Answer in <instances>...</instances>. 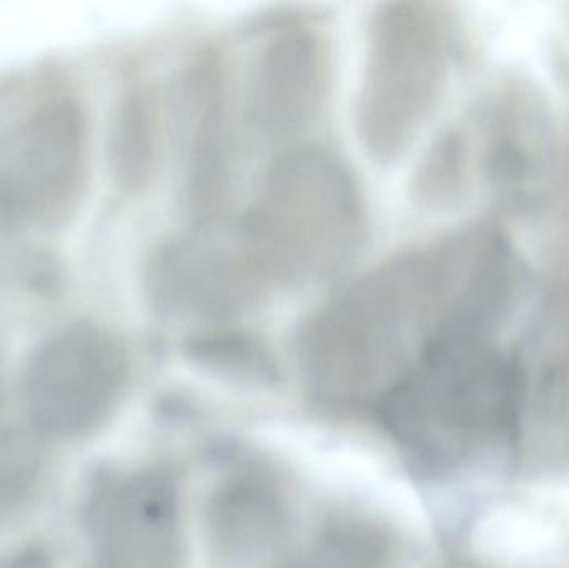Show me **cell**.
Returning <instances> with one entry per match:
<instances>
[{"mask_svg":"<svg viewBox=\"0 0 569 568\" xmlns=\"http://www.w3.org/2000/svg\"><path fill=\"white\" fill-rule=\"evenodd\" d=\"M521 280L513 243L490 223L391 257L308 320L300 337L305 379L330 406H375L437 337L498 332Z\"/></svg>","mask_w":569,"mask_h":568,"instance_id":"cell-1","label":"cell"},{"mask_svg":"<svg viewBox=\"0 0 569 568\" xmlns=\"http://www.w3.org/2000/svg\"><path fill=\"white\" fill-rule=\"evenodd\" d=\"M565 139L543 90L503 73L441 130L417 163L425 192L445 209L481 196L508 213L547 209Z\"/></svg>","mask_w":569,"mask_h":568,"instance_id":"cell-2","label":"cell"},{"mask_svg":"<svg viewBox=\"0 0 569 568\" xmlns=\"http://www.w3.org/2000/svg\"><path fill=\"white\" fill-rule=\"evenodd\" d=\"M527 370L498 336L445 333L423 347L375 412L405 449L445 460L517 429Z\"/></svg>","mask_w":569,"mask_h":568,"instance_id":"cell-3","label":"cell"},{"mask_svg":"<svg viewBox=\"0 0 569 568\" xmlns=\"http://www.w3.org/2000/svg\"><path fill=\"white\" fill-rule=\"evenodd\" d=\"M239 222L277 290L335 279L358 259L368 236L357 176L318 143L287 147Z\"/></svg>","mask_w":569,"mask_h":568,"instance_id":"cell-4","label":"cell"},{"mask_svg":"<svg viewBox=\"0 0 569 568\" xmlns=\"http://www.w3.org/2000/svg\"><path fill=\"white\" fill-rule=\"evenodd\" d=\"M457 57V20L437 2L381 3L365 37L355 100V130L378 166L410 152L450 83Z\"/></svg>","mask_w":569,"mask_h":568,"instance_id":"cell-5","label":"cell"},{"mask_svg":"<svg viewBox=\"0 0 569 568\" xmlns=\"http://www.w3.org/2000/svg\"><path fill=\"white\" fill-rule=\"evenodd\" d=\"M89 132L82 107L52 82L0 97V216L50 223L86 186Z\"/></svg>","mask_w":569,"mask_h":568,"instance_id":"cell-6","label":"cell"},{"mask_svg":"<svg viewBox=\"0 0 569 568\" xmlns=\"http://www.w3.org/2000/svg\"><path fill=\"white\" fill-rule=\"evenodd\" d=\"M143 292L159 316L219 326L256 312L279 290L239 219H216L193 223L156 247Z\"/></svg>","mask_w":569,"mask_h":568,"instance_id":"cell-7","label":"cell"},{"mask_svg":"<svg viewBox=\"0 0 569 568\" xmlns=\"http://www.w3.org/2000/svg\"><path fill=\"white\" fill-rule=\"evenodd\" d=\"M130 380L126 343L107 327L77 320L50 333L23 373L27 416L52 439L97 432L122 402Z\"/></svg>","mask_w":569,"mask_h":568,"instance_id":"cell-8","label":"cell"},{"mask_svg":"<svg viewBox=\"0 0 569 568\" xmlns=\"http://www.w3.org/2000/svg\"><path fill=\"white\" fill-rule=\"evenodd\" d=\"M169 120L176 136L180 197L193 223L220 219L236 173L232 100L226 63L200 52L172 89Z\"/></svg>","mask_w":569,"mask_h":568,"instance_id":"cell-9","label":"cell"},{"mask_svg":"<svg viewBox=\"0 0 569 568\" xmlns=\"http://www.w3.org/2000/svg\"><path fill=\"white\" fill-rule=\"evenodd\" d=\"M331 89V56L320 32L290 23L270 32L250 60L246 119L260 139L297 146L320 120Z\"/></svg>","mask_w":569,"mask_h":568,"instance_id":"cell-10","label":"cell"},{"mask_svg":"<svg viewBox=\"0 0 569 568\" xmlns=\"http://www.w3.org/2000/svg\"><path fill=\"white\" fill-rule=\"evenodd\" d=\"M89 529L97 568L186 567L180 494L167 470H139L106 486Z\"/></svg>","mask_w":569,"mask_h":568,"instance_id":"cell-11","label":"cell"},{"mask_svg":"<svg viewBox=\"0 0 569 568\" xmlns=\"http://www.w3.org/2000/svg\"><path fill=\"white\" fill-rule=\"evenodd\" d=\"M207 532L223 562L259 559L282 542L290 502L282 480L266 467L242 466L227 474L210 496Z\"/></svg>","mask_w":569,"mask_h":568,"instance_id":"cell-12","label":"cell"},{"mask_svg":"<svg viewBox=\"0 0 569 568\" xmlns=\"http://www.w3.org/2000/svg\"><path fill=\"white\" fill-rule=\"evenodd\" d=\"M167 102L150 83H133L123 92L113 117L110 159L123 189H147L159 173L166 152Z\"/></svg>","mask_w":569,"mask_h":568,"instance_id":"cell-13","label":"cell"},{"mask_svg":"<svg viewBox=\"0 0 569 568\" xmlns=\"http://www.w3.org/2000/svg\"><path fill=\"white\" fill-rule=\"evenodd\" d=\"M187 353L193 362L242 379L270 380L273 363L266 346L242 330L219 329L197 333L187 343Z\"/></svg>","mask_w":569,"mask_h":568,"instance_id":"cell-14","label":"cell"},{"mask_svg":"<svg viewBox=\"0 0 569 568\" xmlns=\"http://www.w3.org/2000/svg\"><path fill=\"white\" fill-rule=\"evenodd\" d=\"M40 470L39 456L26 442L0 436V524L32 499Z\"/></svg>","mask_w":569,"mask_h":568,"instance_id":"cell-15","label":"cell"},{"mask_svg":"<svg viewBox=\"0 0 569 568\" xmlns=\"http://www.w3.org/2000/svg\"><path fill=\"white\" fill-rule=\"evenodd\" d=\"M360 536H341L318 559L305 560L287 568H370L375 549L358 542Z\"/></svg>","mask_w":569,"mask_h":568,"instance_id":"cell-16","label":"cell"},{"mask_svg":"<svg viewBox=\"0 0 569 568\" xmlns=\"http://www.w3.org/2000/svg\"><path fill=\"white\" fill-rule=\"evenodd\" d=\"M0 568H52V564L42 550L27 549L7 560Z\"/></svg>","mask_w":569,"mask_h":568,"instance_id":"cell-17","label":"cell"}]
</instances>
